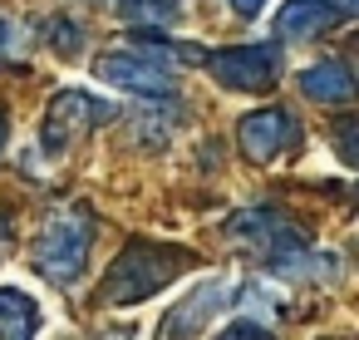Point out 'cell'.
<instances>
[{"label": "cell", "instance_id": "1", "mask_svg": "<svg viewBox=\"0 0 359 340\" xmlns=\"http://www.w3.org/2000/svg\"><path fill=\"white\" fill-rule=\"evenodd\" d=\"M187 266H192V251H182V247L133 242L128 251L114 256V266H109V276L99 286V301L104 306H143L148 296L168 291Z\"/></svg>", "mask_w": 359, "mask_h": 340}, {"label": "cell", "instance_id": "2", "mask_svg": "<svg viewBox=\"0 0 359 340\" xmlns=\"http://www.w3.org/2000/svg\"><path fill=\"white\" fill-rule=\"evenodd\" d=\"M94 232H99V227H94L89 207H65V212H55V217L40 227L35 247H30L35 271H40L50 286H74V281L84 276V266H89Z\"/></svg>", "mask_w": 359, "mask_h": 340}, {"label": "cell", "instance_id": "3", "mask_svg": "<svg viewBox=\"0 0 359 340\" xmlns=\"http://www.w3.org/2000/svg\"><path fill=\"white\" fill-rule=\"evenodd\" d=\"M241 286L246 281H236V276H202L192 291H182L168 310H163V320H158V335L153 340H197L207 325H217L231 306H241Z\"/></svg>", "mask_w": 359, "mask_h": 340}, {"label": "cell", "instance_id": "4", "mask_svg": "<svg viewBox=\"0 0 359 340\" xmlns=\"http://www.w3.org/2000/svg\"><path fill=\"white\" fill-rule=\"evenodd\" d=\"M94 74H99L109 89L138 94V99H172V94H177V70H172V60H163V50H143V45L99 55Z\"/></svg>", "mask_w": 359, "mask_h": 340}, {"label": "cell", "instance_id": "5", "mask_svg": "<svg viewBox=\"0 0 359 340\" xmlns=\"http://www.w3.org/2000/svg\"><path fill=\"white\" fill-rule=\"evenodd\" d=\"M118 109L104 99V94H89V89H60L55 99H50V109H45V119H40V148L50 153V158H60V153H69L84 133H94L99 124H109Z\"/></svg>", "mask_w": 359, "mask_h": 340}, {"label": "cell", "instance_id": "6", "mask_svg": "<svg viewBox=\"0 0 359 340\" xmlns=\"http://www.w3.org/2000/svg\"><path fill=\"white\" fill-rule=\"evenodd\" d=\"M207 70L222 89L231 94H266L280 79V45H231V50H212Z\"/></svg>", "mask_w": 359, "mask_h": 340}, {"label": "cell", "instance_id": "7", "mask_svg": "<svg viewBox=\"0 0 359 340\" xmlns=\"http://www.w3.org/2000/svg\"><path fill=\"white\" fill-rule=\"evenodd\" d=\"M236 143L251 163H276L280 153L300 143V119L290 109H251L236 124Z\"/></svg>", "mask_w": 359, "mask_h": 340}, {"label": "cell", "instance_id": "8", "mask_svg": "<svg viewBox=\"0 0 359 340\" xmlns=\"http://www.w3.org/2000/svg\"><path fill=\"white\" fill-rule=\"evenodd\" d=\"M344 20L339 0H280L276 11V40H315Z\"/></svg>", "mask_w": 359, "mask_h": 340}, {"label": "cell", "instance_id": "9", "mask_svg": "<svg viewBox=\"0 0 359 340\" xmlns=\"http://www.w3.org/2000/svg\"><path fill=\"white\" fill-rule=\"evenodd\" d=\"M45 330V306L15 286V281H0V340H40Z\"/></svg>", "mask_w": 359, "mask_h": 340}, {"label": "cell", "instance_id": "10", "mask_svg": "<svg viewBox=\"0 0 359 340\" xmlns=\"http://www.w3.org/2000/svg\"><path fill=\"white\" fill-rule=\"evenodd\" d=\"M300 94L315 104H349L354 99V74L344 60H320L310 70H300Z\"/></svg>", "mask_w": 359, "mask_h": 340}, {"label": "cell", "instance_id": "11", "mask_svg": "<svg viewBox=\"0 0 359 340\" xmlns=\"http://www.w3.org/2000/svg\"><path fill=\"white\" fill-rule=\"evenodd\" d=\"M217 340H276V335H271V325H266V320H256V315H241V320H231V325H226Z\"/></svg>", "mask_w": 359, "mask_h": 340}, {"label": "cell", "instance_id": "12", "mask_svg": "<svg viewBox=\"0 0 359 340\" xmlns=\"http://www.w3.org/2000/svg\"><path fill=\"white\" fill-rule=\"evenodd\" d=\"M45 35H50V45H55V50H65V55L84 45V30H79V25H69V20H50V25H45Z\"/></svg>", "mask_w": 359, "mask_h": 340}, {"label": "cell", "instance_id": "13", "mask_svg": "<svg viewBox=\"0 0 359 340\" xmlns=\"http://www.w3.org/2000/svg\"><path fill=\"white\" fill-rule=\"evenodd\" d=\"M15 40H20V30H15V25H11L6 15H0V60H6V55L15 50Z\"/></svg>", "mask_w": 359, "mask_h": 340}, {"label": "cell", "instance_id": "14", "mask_svg": "<svg viewBox=\"0 0 359 340\" xmlns=\"http://www.w3.org/2000/svg\"><path fill=\"white\" fill-rule=\"evenodd\" d=\"M226 6H231V11H236L241 20H256V15L266 11V0H226Z\"/></svg>", "mask_w": 359, "mask_h": 340}, {"label": "cell", "instance_id": "15", "mask_svg": "<svg viewBox=\"0 0 359 340\" xmlns=\"http://www.w3.org/2000/svg\"><path fill=\"white\" fill-rule=\"evenodd\" d=\"M89 340H133V325H123V330H99V335H89Z\"/></svg>", "mask_w": 359, "mask_h": 340}, {"label": "cell", "instance_id": "16", "mask_svg": "<svg viewBox=\"0 0 359 340\" xmlns=\"http://www.w3.org/2000/svg\"><path fill=\"white\" fill-rule=\"evenodd\" d=\"M6 138H11V119H6V109H0V153H6Z\"/></svg>", "mask_w": 359, "mask_h": 340}]
</instances>
